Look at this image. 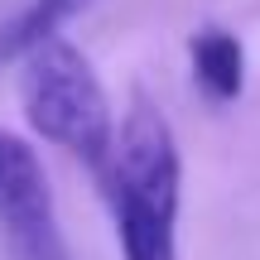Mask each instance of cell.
Here are the masks:
<instances>
[{"instance_id":"cell-1","label":"cell","mask_w":260,"mask_h":260,"mask_svg":"<svg viewBox=\"0 0 260 260\" xmlns=\"http://www.w3.org/2000/svg\"><path fill=\"white\" fill-rule=\"evenodd\" d=\"M96 178L111 203L121 260H178L183 154H178L169 116L149 96L130 102Z\"/></svg>"},{"instance_id":"cell-2","label":"cell","mask_w":260,"mask_h":260,"mask_svg":"<svg viewBox=\"0 0 260 260\" xmlns=\"http://www.w3.org/2000/svg\"><path fill=\"white\" fill-rule=\"evenodd\" d=\"M19 106L29 130L44 135L48 145L82 159L92 174L106 164L116 140V111L92 58L73 39L58 34L19 58Z\"/></svg>"},{"instance_id":"cell-3","label":"cell","mask_w":260,"mask_h":260,"mask_svg":"<svg viewBox=\"0 0 260 260\" xmlns=\"http://www.w3.org/2000/svg\"><path fill=\"white\" fill-rule=\"evenodd\" d=\"M0 236L15 260H73L44 159L24 135L5 125H0Z\"/></svg>"},{"instance_id":"cell-4","label":"cell","mask_w":260,"mask_h":260,"mask_svg":"<svg viewBox=\"0 0 260 260\" xmlns=\"http://www.w3.org/2000/svg\"><path fill=\"white\" fill-rule=\"evenodd\" d=\"M188 63H193V82L203 87L207 102L226 106L246 92V44L222 24H203L188 39Z\"/></svg>"},{"instance_id":"cell-5","label":"cell","mask_w":260,"mask_h":260,"mask_svg":"<svg viewBox=\"0 0 260 260\" xmlns=\"http://www.w3.org/2000/svg\"><path fill=\"white\" fill-rule=\"evenodd\" d=\"M92 0H29L5 29H0V58H24L34 53L39 44L58 39L68 24H73Z\"/></svg>"}]
</instances>
